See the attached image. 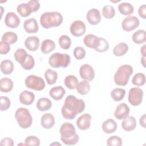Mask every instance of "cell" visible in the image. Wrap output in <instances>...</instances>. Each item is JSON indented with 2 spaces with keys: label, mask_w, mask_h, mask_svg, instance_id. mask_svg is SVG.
<instances>
[{
  "label": "cell",
  "mask_w": 146,
  "mask_h": 146,
  "mask_svg": "<svg viewBox=\"0 0 146 146\" xmlns=\"http://www.w3.org/2000/svg\"><path fill=\"white\" fill-rule=\"evenodd\" d=\"M60 47L64 50H68L71 45V40L67 35H62L58 40Z\"/></svg>",
  "instance_id": "37"
},
{
  "label": "cell",
  "mask_w": 146,
  "mask_h": 146,
  "mask_svg": "<svg viewBox=\"0 0 146 146\" xmlns=\"http://www.w3.org/2000/svg\"><path fill=\"white\" fill-rule=\"evenodd\" d=\"M39 39L36 36L27 37L25 40V46L30 51H35L38 49L39 46Z\"/></svg>",
  "instance_id": "17"
},
{
  "label": "cell",
  "mask_w": 146,
  "mask_h": 146,
  "mask_svg": "<svg viewBox=\"0 0 146 146\" xmlns=\"http://www.w3.org/2000/svg\"><path fill=\"white\" fill-rule=\"evenodd\" d=\"M17 11L22 17L29 16L32 12L30 5L27 3H20L17 6Z\"/></svg>",
  "instance_id": "31"
},
{
  "label": "cell",
  "mask_w": 146,
  "mask_h": 146,
  "mask_svg": "<svg viewBox=\"0 0 146 146\" xmlns=\"http://www.w3.org/2000/svg\"><path fill=\"white\" fill-rule=\"evenodd\" d=\"M121 127L125 131L130 132L133 131L136 127V119L132 116H128L127 117L123 119Z\"/></svg>",
  "instance_id": "18"
},
{
  "label": "cell",
  "mask_w": 146,
  "mask_h": 146,
  "mask_svg": "<svg viewBox=\"0 0 146 146\" xmlns=\"http://www.w3.org/2000/svg\"><path fill=\"white\" fill-rule=\"evenodd\" d=\"M77 92L82 95H87L90 91V85L88 81L83 80L78 83L76 87Z\"/></svg>",
  "instance_id": "34"
},
{
  "label": "cell",
  "mask_w": 146,
  "mask_h": 146,
  "mask_svg": "<svg viewBox=\"0 0 146 146\" xmlns=\"http://www.w3.org/2000/svg\"><path fill=\"white\" fill-rule=\"evenodd\" d=\"M133 71L132 67L129 64H123L120 66L114 75L113 79L115 83L117 85L120 86L127 85Z\"/></svg>",
  "instance_id": "4"
},
{
  "label": "cell",
  "mask_w": 146,
  "mask_h": 146,
  "mask_svg": "<svg viewBox=\"0 0 146 146\" xmlns=\"http://www.w3.org/2000/svg\"><path fill=\"white\" fill-rule=\"evenodd\" d=\"M23 28L27 33H36L39 30V26L36 20L33 18L25 21L23 23Z\"/></svg>",
  "instance_id": "16"
},
{
  "label": "cell",
  "mask_w": 146,
  "mask_h": 146,
  "mask_svg": "<svg viewBox=\"0 0 146 146\" xmlns=\"http://www.w3.org/2000/svg\"><path fill=\"white\" fill-rule=\"evenodd\" d=\"M44 78L48 84H54L58 79V73L52 69H47L44 72Z\"/></svg>",
  "instance_id": "30"
},
{
  "label": "cell",
  "mask_w": 146,
  "mask_h": 146,
  "mask_svg": "<svg viewBox=\"0 0 146 146\" xmlns=\"http://www.w3.org/2000/svg\"><path fill=\"white\" fill-rule=\"evenodd\" d=\"M27 3L30 5L32 12L37 11L40 8V3L38 1L36 0H31L29 1Z\"/></svg>",
  "instance_id": "48"
},
{
  "label": "cell",
  "mask_w": 146,
  "mask_h": 146,
  "mask_svg": "<svg viewBox=\"0 0 146 146\" xmlns=\"http://www.w3.org/2000/svg\"><path fill=\"white\" fill-rule=\"evenodd\" d=\"M2 40L4 41L9 44L15 43L18 40V36L16 33L12 31H7L2 36Z\"/></svg>",
  "instance_id": "36"
},
{
  "label": "cell",
  "mask_w": 146,
  "mask_h": 146,
  "mask_svg": "<svg viewBox=\"0 0 146 146\" xmlns=\"http://www.w3.org/2000/svg\"><path fill=\"white\" fill-rule=\"evenodd\" d=\"M79 74L81 78L87 81H91L95 77L94 68L88 64H84L80 66Z\"/></svg>",
  "instance_id": "11"
},
{
  "label": "cell",
  "mask_w": 146,
  "mask_h": 146,
  "mask_svg": "<svg viewBox=\"0 0 146 146\" xmlns=\"http://www.w3.org/2000/svg\"><path fill=\"white\" fill-rule=\"evenodd\" d=\"M74 55L78 60L83 59L86 56L85 49L81 46L76 47L74 50Z\"/></svg>",
  "instance_id": "45"
},
{
  "label": "cell",
  "mask_w": 146,
  "mask_h": 146,
  "mask_svg": "<svg viewBox=\"0 0 146 146\" xmlns=\"http://www.w3.org/2000/svg\"><path fill=\"white\" fill-rule=\"evenodd\" d=\"M1 145H6V146H13L14 143L13 140L10 137H5L1 140L0 143Z\"/></svg>",
  "instance_id": "49"
},
{
  "label": "cell",
  "mask_w": 146,
  "mask_h": 146,
  "mask_svg": "<svg viewBox=\"0 0 146 146\" xmlns=\"http://www.w3.org/2000/svg\"><path fill=\"white\" fill-rule=\"evenodd\" d=\"M35 65V60L33 56L27 54L26 59L21 64L22 67L26 70H30L32 69Z\"/></svg>",
  "instance_id": "38"
},
{
  "label": "cell",
  "mask_w": 146,
  "mask_h": 146,
  "mask_svg": "<svg viewBox=\"0 0 146 146\" xmlns=\"http://www.w3.org/2000/svg\"><path fill=\"white\" fill-rule=\"evenodd\" d=\"M143 91L138 87H133L129 90L128 99L129 103L133 106H137L142 102Z\"/></svg>",
  "instance_id": "8"
},
{
  "label": "cell",
  "mask_w": 146,
  "mask_h": 146,
  "mask_svg": "<svg viewBox=\"0 0 146 146\" xmlns=\"http://www.w3.org/2000/svg\"><path fill=\"white\" fill-rule=\"evenodd\" d=\"M125 95V90L121 88H116L111 92V96L115 102L121 101Z\"/></svg>",
  "instance_id": "35"
},
{
  "label": "cell",
  "mask_w": 146,
  "mask_h": 146,
  "mask_svg": "<svg viewBox=\"0 0 146 146\" xmlns=\"http://www.w3.org/2000/svg\"><path fill=\"white\" fill-rule=\"evenodd\" d=\"M51 107L52 102L47 98H39L36 103V107L40 111H48Z\"/></svg>",
  "instance_id": "25"
},
{
  "label": "cell",
  "mask_w": 146,
  "mask_h": 146,
  "mask_svg": "<svg viewBox=\"0 0 146 146\" xmlns=\"http://www.w3.org/2000/svg\"><path fill=\"white\" fill-rule=\"evenodd\" d=\"M26 86L35 91H41L45 87V82L43 78L35 75H30L25 79Z\"/></svg>",
  "instance_id": "7"
},
{
  "label": "cell",
  "mask_w": 146,
  "mask_h": 146,
  "mask_svg": "<svg viewBox=\"0 0 146 146\" xmlns=\"http://www.w3.org/2000/svg\"><path fill=\"white\" fill-rule=\"evenodd\" d=\"M132 83L136 86H143L145 83V76L144 74L138 72L132 78Z\"/></svg>",
  "instance_id": "40"
},
{
  "label": "cell",
  "mask_w": 146,
  "mask_h": 146,
  "mask_svg": "<svg viewBox=\"0 0 146 146\" xmlns=\"http://www.w3.org/2000/svg\"><path fill=\"white\" fill-rule=\"evenodd\" d=\"M10 100L6 96L0 97V110L1 111H6L10 106Z\"/></svg>",
  "instance_id": "44"
},
{
  "label": "cell",
  "mask_w": 146,
  "mask_h": 146,
  "mask_svg": "<svg viewBox=\"0 0 146 146\" xmlns=\"http://www.w3.org/2000/svg\"><path fill=\"white\" fill-rule=\"evenodd\" d=\"M115 10L112 6L105 5L102 9V15L106 19H111L115 15Z\"/></svg>",
  "instance_id": "39"
},
{
  "label": "cell",
  "mask_w": 146,
  "mask_h": 146,
  "mask_svg": "<svg viewBox=\"0 0 146 146\" xmlns=\"http://www.w3.org/2000/svg\"><path fill=\"white\" fill-rule=\"evenodd\" d=\"M13 88V80L8 78H3L0 80V90L2 92H9Z\"/></svg>",
  "instance_id": "26"
},
{
  "label": "cell",
  "mask_w": 146,
  "mask_h": 146,
  "mask_svg": "<svg viewBox=\"0 0 146 146\" xmlns=\"http://www.w3.org/2000/svg\"><path fill=\"white\" fill-rule=\"evenodd\" d=\"M141 63L143 67H145V56H142L141 58Z\"/></svg>",
  "instance_id": "53"
},
{
  "label": "cell",
  "mask_w": 146,
  "mask_h": 146,
  "mask_svg": "<svg viewBox=\"0 0 146 146\" xmlns=\"http://www.w3.org/2000/svg\"><path fill=\"white\" fill-rule=\"evenodd\" d=\"M102 128L105 133H112L116 130L117 123L114 120L112 119H108L103 123Z\"/></svg>",
  "instance_id": "23"
},
{
  "label": "cell",
  "mask_w": 146,
  "mask_h": 146,
  "mask_svg": "<svg viewBox=\"0 0 146 146\" xmlns=\"http://www.w3.org/2000/svg\"><path fill=\"white\" fill-rule=\"evenodd\" d=\"M85 107L83 100L78 99L74 95H68L65 99L64 104L62 107V116L67 120L74 119L77 114L83 112Z\"/></svg>",
  "instance_id": "1"
},
{
  "label": "cell",
  "mask_w": 146,
  "mask_h": 146,
  "mask_svg": "<svg viewBox=\"0 0 146 146\" xmlns=\"http://www.w3.org/2000/svg\"><path fill=\"white\" fill-rule=\"evenodd\" d=\"M129 112L130 110L128 106L124 103H121L117 106L113 115L116 119L123 120L129 116Z\"/></svg>",
  "instance_id": "12"
},
{
  "label": "cell",
  "mask_w": 146,
  "mask_h": 146,
  "mask_svg": "<svg viewBox=\"0 0 146 146\" xmlns=\"http://www.w3.org/2000/svg\"><path fill=\"white\" fill-rule=\"evenodd\" d=\"M83 42L87 47L95 50L99 45V37H98L94 34H89L85 35L83 39Z\"/></svg>",
  "instance_id": "19"
},
{
  "label": "cell",
  "mask_w": 146,
  "mask_h": 146,
  "mask_svg": "<svg viewBox=\"0 0 146 146\" xmlns=\"http://www.w3.org/2000/svg\"><path fill=\"white\" fill-rule=\"evenodd\" d=\"M71 62V58L67 54L55 52L52 54L48 59L50 66L53 68L67 67Z\"/></svg>",
  "instance_id": "6"
},
{
  "label": "cell",
  "mask_w": 146,
  "mask_h": 146,
  "mask_svg": "<svg viewBox=\"0 0 146 146\" xmlns=\"http://www.w3.org/2000/svg\"><path fill=\"white\" fill-rule=\"evenodd\" d=\"M54 144H55V145H56V144H58V145H61V144H60V143H52L51 145H54Z\"/></svg>",
  "instance_id": "55"
},
{
  "label": "cell",
  "mask_w": 146,
  "mask_h": 146,
  "mask_svg": "<svg viewBox=\"0 0 146 146\" xmlns=\"http://www.w3.org/2000/svg\"><path fill=\"white\" fill-rule=\"evenodd\" d=\"M91 116L90 114L85 113L80 116L76 120V125L79 129L86 130L91 126Z\"/></svg>",
  "instance_id": "15"
},
{
  "label": "cell",
  "mask_w": 146,
  "mask_h": 146,
  "mask_svg": "<svg viewBox=\"0 0 146 146\" xmlns=\"http://www.w3.org/2000/svg\"><path fill=\"white\" fill-rule=\"evenodd\" d=\"M15 119L20 127L23 129L30 127L33 122V118L29 111L23 107L17 110L15 113Z\"/></svg>",
  "instance_id": "5"
},
{
  "label": "cell",
  "mask_w": 146,
  "mask_h": 146,
  "mask_svg": "<svg viewBox=\"0 0 146 146\" xmlns=\"http://www.w3.org/2000/svg\"><path fill=\"white\" fill-rule=\"evenodd\" d=\"M61 140L66 145H75L79 141V136L76 133V129L72 124L69 122L63 123L59 130Z\"/></svg>",
  "instance_id": "2"
},
{
  "label": "cell",
  "mask_w": 146,
  "mask_h": 146,
  "mask_svg": "<svg viewBox=\"0 0 146 146\" xmlns=\"http://www.w3.org/2000/svg\"><path fill=\"white\" fill-rule=\"evenodd\" d=\"M86 17L88 22L92 25H96L99 24L102 19L100 11L95 8L90 9L87 13Z\"/></svg>",
  "instance_id": "14"
},
{
  "label": "cell",
  "mask_w": 146,
  "mask_h": 146,
  "mask_svg": "<svg viewBox=\"0 0 146 146\" xmlns=\"http://www.w3.org/2000/svg\"><path fill=\"white\" fill-rule=\"evenodd\" d=\"M109 48V44L107 40L103 38H99V43L98 46L95 49L99 52H103L107 51Z\"/></svg>",
  "instance_id": "42"
},
{
  "label": "cell",
  "mask_w": 146,
  "mask_h": 146,
  "mask_svg": "<svg viewBox=\"0 0 146 146\" xmlns=\"http://www.w3.org/2000/svg\"><path fill=\"white\" fill-rule=\"evenodd\" d=\"M63 20L62 15L57 11L46 12L40 17V23L44 29H50L60 26Z\"/></svg>",
  "instance_id": "3"
},
{
  "label": "cell",
  "mask_w": 146,
  "mask_h": 146,
  "mask_svg": "<svg viewBox=\"0 0 146 146\" xmlns=\"http://www.w3.org/2000/svg\"><path fill=\"white\" fill-rule=\"evenodd\" d=\"M42 126L45 129H51L54 125L55 118L50 113H46L42 115L40 119Z\"/></svg>",
  "instance_id": "21"
},
{
  "label": "cell",
  "mask_w": 146,
  "mask_h": 146,
  "mask_svg": "<svg viewBox=\"0 0 146 146\" xmlns=\"http://www.w3.org/2000/svg\"><path fill=\"white\" fill-rule=\"evenodd\" d=\"M1 70L3 74H10L14 70L13 63L8 59H5L1 63Z\"/></svg>",
  "instance_id": "32"
},
{
  "label": "cell",
  "mask_w": 146,
  "mask_h": 146,
  "mask_svg": "<svg viewBox=\"0 0 146 146\" xmlns=\"http://www.w3.org/2000/svg\"><path fill=\"white\" fill-rule=\"evenodd\" d=\"M10 50V46L9 43L1 40L0 42V53L1 54H6Z\"/></svg>",
  "instance_id": "47"
},
{
  "label": "cell",
  "mask_w": 146,
  "mask_h": 146,
  "mask_svg": "<svg viewBox=\"0 0 146 146\" xmlns=\"http://www.w3.org/2000/svg\"><path fill=\"white\" fill-rule=\"evenodd\" d=\"M35 99V95L34 93L25 90L19 95V102L24 105L29 106L31 104Z\"/></svg>",
  "instance_id": "20"
},
{
  "label": "cell",
  "mask_w": 146,
  "mask_h": 146,
  "mask_svg": "<svg viewBox=\"0 0 146 146\" xmlns=\"http://www.w3.org/2000/svg\"><path fill=\"white\" fill-rule=\"evenodd\" d=\"M108 146H121L122 145L121 139L117 136H111L107 140Z\"/></svg>",
  "instance_id": "43"
},
{
  "label": "cell",
  "mask_w": 146,
  "mask_h": 146,
  "mask_svg": "<svg viewBox=\"0 0 146 146\" xmlns=\"http://www.w3.org/2000/svg\"><path fill=\"white\" fill-rule=\"evenodd\" d=\"M128 46L127 43L121 42L115 46L113 49V53L116 56H121L125 55L128 51Z\"/></svg>",
  "instance_id": "29"
},
{
  "label": "cell",
  "mask_w": 146,
  "mask_h": 146,
  "mask_svg": "<svg viewBox=\"0 0 146 146\" xmlns=\"http://www.w3.org/2000/svg\"><path fill=\"white\" fill-rule=\"evenodd\" d=\"M145 47H146V44H144L140 48V52H141V55H143V56H145V55H146Z\"/></svg>",
  "instance_id": "52"
},
{
  "label": "cell",
  "mask_w": 146,
  "mask_h": 146,
  "mask_svg": "<svg viewBox=\"0 0 146 146\" xmlns=\"http://www.w3.org/2000/svg\"><path fill=\"white\" fill-rule=\"evenodd\" d=\"M25 144L26 145H40V140L35 136H29L25 140Z\"/></svg>",
  "instance_id": "46"
},
{
  "label": "cell",
  "mask_w": 146,
  "mask_h": 146,
  "mask_svg": "<svg viewBox=\"0 0 146 146\" xmlns=\"http://www.w3.org/2000/svg\"><path fill=\"white\" fill-rule=\"evenodd\" d=\"M140 24L137 17L133 15H129L125 18L121 23V27L125 31H131L137 28Z\"/></svg>",
  "instance_id": "9"
},
{
  "label": "cell",
  "mask_w": 146,
  "mask_h": 146,
  "mask_svg": "<svg viewBox=\"0 0 146 146\" xmlns=\"http://www.w3.org/2000/svg\"><path fill=\"white\" fill-rule=\"evenodd\" d=\"M56 47L55 42L50 39H46L42 41L40 47V50L44 54H48L52 51Z\"/></svg>",
  "instance_id": "24"
},
{
  "label": "cell",
  "mask_w": 146,
  "mask_h": 146,
  "mask_svg": "<svg viewBox=\"0 0 146 146\" xmlns=\"http://www.w3.org/2000/svg\"><path fill=\"white\" fill-rule=\"evenodd\" d=\"M138 14L139 16L145 19L146 18V6L145 4L141 5L138 9Z\"/></svg>",
  "instance_id": "50"
},
{
  "label": "cell",
  "mask_w": 146,
  "mask_h": 146,
  "mask_svg": "<svg viewBox=\"0 0 146 146\" xmlns=\"http://www.w3.org/2000/svg\"><path fill=\"white\" fill-rule=\"evenodd\" d=\"M27 54H28L27 53L25 49L21 48L17 49L15 51L14 56L15 60L21 64L26 59Z\"/></svg>",
  "instance_id": "41"
},
{
  "label": "cell",
  "mask_w": 146,
  "mask_h": 146,
  "mask_svg": "<svg viewBox=\"0 0 146 146\" xmlns=\"http://www.w3.org/2000/svg\"><path fill=\"white\" fill-rule=\"evenodd\" d=\"M132 40L136 44H142L146 42V33L144 30L140 29L135 31L132 36Z\"/></svg>",
  "instance_id": "28"
},
{
  "label": "cell",
  "mask_w": 146,
  "mask_h": 146,
  "mask_svg": "<svg viewBox=\"0 0 146 146\" xmlns=\"http://www.w3.org/2000/svg\"><path fill=\"white\" fill-rule=\"evenodd\" d=\"M0 8H1V18H2V13H3V7L2 6H1L0 7Z\"/></svg>",
  "instance_id": "54"
},
{
  "label": "cell",
  "mask_w": 146,
  "mask_h": 146,
  "mask_svg": "<svg viewBox=\"0 0 146 146\" xmlns=\"http://www.w3.org/2000/svg\"><path fill=\"white\" fill-rule=\"evenodd\" d=\"M5 23L10 28L15 29L20 24V19L15 13L9 12L5 16Z\"/></svg>",
  "instance_id": "13"
},
{
  "label": "cell",
  "mask_w": 146,
  "mask_h": 146,
  "mask_svg": "<svg viewBox=\"0 0 146 146\" xmlns=\"http://www.w3.org/2000/svg\"><path fill=\"white\" fill-rule=\"evenodd\" d=\"M140 124L141 127L145 128V114H143L141 117H140L139 120Z\"/></svg>",
  "instance_id": "51"
},
{
  "label": "cell",
  "mask_w": 146,
  "mask_h": 146,
  "mask_svg": "<svg viewBox=\"0 0 146 146\" xmlns=\"http://www.w3.org/2000/svg\"><path fill=\"white\" fill-rule=\"evenodd\" d=\"M119 12L124 15H129L134 11V7L130 3L121 2L118 5Z\"/></svg>",
  "instance_id": "27"
},
{
  "label": "cell",
  "mask_w": 146,
  "mask_h": 146,
  "mask_svg": "<svg viewBox=\"0 0 146 146\" xmlns=\"http://www.w3.org/2000/svg\"><path fill=\"white\" fill-rule=\"evenodd\" d=\"M70 32L74 36H80L86 33V25L80 20L74 21L70 26Z\"/></svg>",
  "instance_id": "10"
},
{
  "label": "cell",
  "mask_w": 146,
  "mask_h": 146,
  "mask_svg": "<svg viewBox=\"0 0 146 146\" xmlns=\"http://www.w3.org/2000/svg\"><path fill=\"white\" fill-rule=\"evenodd\" d=\"M66 94L64 88L60 86L51 88L49 91L50 96L55 100H59L62 99Z\"/></svg>",
  "instance_id": "22"
},
{
  "label": "cell",
  "mask_w": 146,
  "mask_h": 146,
  "mask_svg": "<svg viewBox=\"0 0 146 146\" xmlns=\"http://www.w3.org/2000/svg\"><path fill=\"white\" fill-rule=\"evenodd\" d=\"M78 83V78L73 75H67L64 80L65 86L70 90H74L76 88Z\"/></svg>",
  "instance_id": "33"
}]
</instances>
